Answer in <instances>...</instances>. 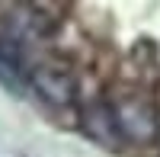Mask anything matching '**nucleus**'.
Returning <instances> with one entry per match:
<instances>
[{
  "label": "nucleus",
  "mask_w": 160,
  "mask_h": 157,
  "mask_svg": "<svg viewBox=\"0 0 160 157\" xmlns=\"http://www.w3.org/2000/svg\"><path fill=\"white\" fill-rule=\"evenodd\" d=\"M80 125H83V132L99 141V144H118V128H115V119H112V106H106V103H93L80 112Z\"/></svg>",
  "instance_id": "7ed1b4c3"
},
{
  "label": "nucleus",
  "mask_w": 160,
  "mask_h": 157,
  "mask_svg": "<svg viewBox=\"0 0 160 157\" xmlns=\"http://www.w3.org/2000/svg\"><path fill=\"white\" fill-rule=\"evenodd\" d=\"M112 119L118 128V138L131 141V144H154L160 135L157 109L144 96H125V99L112 103Z\"/></svg>",
  "instance_id": "f257e3e1"
},
{
  "label": "nucleus",
  "mask_w": 160,
  "mask_h": 157,
  "mask_svg": "<svg viewBox=\"0 0 160 157\" xmlns=\"http://www.w3.org/2000/svg\"><path fill=\"white\" fill-rule=\"evenodd\" d=\"M26 84H29L48 106H71L77 99V80L68 71H58V68H32L26 74Z\"/></svg>",
  "instance_id": "f03ea898"
}]
</instances>
